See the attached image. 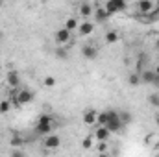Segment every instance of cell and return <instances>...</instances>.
<instances>
[{
    "mask_svg": "<svg viewBox=\"0 0 159 157\" xmlns=\"http://www.w3.org/2000/svg\"><path fill=\"white\" fill-rule=\"evenodd\" d=\"M154 81H156V72H154V69H143V70H141V83L150 85V83H154Z\"/></svg>",
    "mask_w": 159,
    "mask_h": 157,
    "instance_id": "obj_12",
    "label": "cell"
},
{
    "mask_svg": "<svg viewBox=\"0 0 159 157\" xmlns=\"http://www.w3.org/2000/svg\"><path fill=\"white\" fill-rule=\"evenodd\" d=\"M135 9H137V13H139V15L146 17V15L154 13L157 7H156L154 0H137V4H135Z\"/></svg>",
    "mask_w": 159,
    "mask_h": 157,
    "instance_id": "obj_4",
    "label": "cell"
},
{
    "mask_svg": "<svg viewBox=\"0 0 159 157\" xmlns=\"http://www.w3.org/2000/svg\"><path fill=\"white\" fill-rule=\"evenodd\" d=\"M156 124L159 126V115H156Z\"/></svg>",
    "mask_w": 159,
    "mask_h": 157,
    "instance_id": "obj_30",
    "label": "cell"
},
{
    "mask_svg": "<svg viewBox=\"0 0 159 157\" xmlns=\"http://www.w3.org/2000/svg\"><path fill=\"white\" fill-rule=\"evenodd\" d=\"M56 83H57V81H56L54 76H44V78H43V85H44V87H48V89L56 87Z\"/></svg>",
    "mask_w": 159,
    "mask_h": 157,
    "instance_id": "obj_23",
    "label": "cell"
},
{
    "mask_svg": "<svg viewBox=\"0 0 159 157\" xmlns=\"http://www.w3.org/2000/svg\"><path fill=\"white\" fill-rule=\"evenodd\" d=\"M94 17H96L94 22H104V20H107V19L111 17V13L102 6V7H94Z\"/></svg>",
    "mask_w": 159,
    "mask_h": 157,
    "instance_id": "obj_15",
    "label": "cell"
},
{
    "mask_svg": "<svg viewBox=\"0 0 159 157\" xmlns=\"http://www.w3.org/2000/svg\"><path fill=\"white\" fill-rule=\"evenodd\" d=\"M154 46H156V48H157V50H159V35H157V37H156V41H154Z\"/></svg>",
    "mask_w": 159,
    "mask_h": 157,
    "instance_id": "obj_27",
    "label": "cell"
},
{
    "mask_svg": "<svg viewBox=\"0 0 159 157\" xmlns=\"http://www.w3.org/2000/svg\"><path fill=\"white\" fill-rule=\"evenodd\" d=\"M111 131H109V128L107 126H100V124H94V131H93V137H94V141L96 142H100V141H109L111 139Z\"/></svg>",
    "mask_w": 159,
    "mask_h": 157,
    "instance_id": "obj_7",
    "label": "cell"
},
{
    "mask_svg": "<svg viewBox=\"0 0 159 157\" xmlns=\"http://www.w3.org/2000/svg\"><path fill=\"white\" fill-rule=\"evenodd\" d=\"M128 83H129L131 87H137V85H141V72L133 70V72L128 76Z\"/></svg>",
    "mask_w": 159,
    "mask_h": 157,
    "instance_id": "obj_18",
    "label": "cell"
},
{
    "mask_svg": "<svg viewBox=\"0 0 159 157\" xmlns=\"http://www.w3.org/2000/svg\"><path fill=\"white\" fill-rule=\"evenodd\" d=\"M81 56H83L85 59L93 61V59H96V56H98V48H96L94 44H85V46L81 48Z\"/></svg>",
    "mask_w": 159,
    "mask_h": 157,
    "instance_id": "obj_11",
    "label": "cell"
},
{
    "mask_svg": "<svg viewBox=\"0 0 159 157\" xmlns=\"http://www.w3.org/2000/svg\"><path fill=\"white\" fill-rule=\"evenodd\" d=\"M2 4H4V0H0V6H2Z\"/></svg>",
    "mask_w": 159,
    "mask_h": 157,
    "instance_id": "obj_31",
    "label": "cell"
},
{
    "mask_svg": "<svg viewBox=\"0 0 159 157\" xmlns=\"http://www.w3.org/2000/svg\"><path fill=\"white\" fill-rule=\"evenodd\" d=\"M0 37H2V32H0Z\"/></svg>",
    "mask_w": 159,
    "mask_h": 157,
    "instance_id": "obj_33",
    "label": "cell"
},
{
    "mask_svg": "<svg viewBox=\"0 0 159 157\" xmlns=\"http://www.w3.org/2000/svg\"><path fill=\"white\" fill-rule=\"evenodd\" d=\"M154 72H156V74H157V76H159V65H157V67H156V69H154Z\"/></svg>",
    "mask_w": 159,
    "mask_h": 157,
    "instance_id": "obj_29",
    "label": "cell"
},
{
    "mask_svg": "<svg viewBox=\"0 0 159 157\" xmlns=\"http://www.w3.org/2000/svg\"><path fill=\"white\" fill-rule=\"evenodd\" d=\"M9 111H11V100L9 98L0 100V115H7Z\"/></svg>",
    "mask_w": 159,
    "mask_h": 157,
    "instance_id": "obj_20",
    "label": "cell"
},
{
    "mask_svg": "<svg viewBox=\"0 0 159 157\" xmlns=\"http://www.w3.org/2000/svg\"><path fill=\"white\" fill-rule=\"evenodd\" d=\"M104 7H106V9H107L111 15H115V13L124 11V9L128 7V4H126V0H106Z\"/></svg>",
    "mask_w": 159,
    "mask_h": 157,
    "instance_id": "obj_8",
    "label": "cell"
},
{
    "mask_svg": "<svg viewBox=\"0 0 159 157\" xmlns=\"http://www.w3.org/2000/svg\"><path fill=\"white\" fill-rule=\"evenodd\" d=\"M6 83H7L9 87H19V85H20V76H19V72L9 70V72L6 74Z\"/></svg>",
    "mask_w": 159,
    "mask_h": 157,
    "instance_id": "obj_13",
    "label": "cell"
},
{
    "mask_svg": "<svg viewBox=\"0 0 159 157\" xmlns=\"http://www.w3.org/2000/svg\"><path fill=\"white\" fill-rule=\"evenodd\" d=\"M13 100H15L17 105H26V104H30V102L34 100V92H32L30 89H19V91L13 94Z\"/></svg>",
    "mask_w": 159,
    "mask_h": 157,
    "instance_id": "obj_3",
    "label": "cell"
},
{
    "mask_svg": "<svg viewBox=\"0 0 159 157\" xmlns=\"http://www.w3.org/2000/svg\"><path fill=\"white\" fill-rule=\"evenodd\" d=\"M154 83H156V85L159 87V76H157V74H156V81H154Z\"/></svg>",
    "mask_w": 159,
    "mask_h": 157,
    "instance_id": "obj_28",
    "label": "cell"
},
{
    "mask_svg": "<svg viewBox=\"0 0 159 157\" xmlns=\"http://www.w3.org/2000/svg\"><path fill=\"white\" fill-rule=\"evenodd\" d=\"M96 115H98L96 109H85V111L81 113V122H83L85 126H94V124H96Z\"/></svg>",
    "mask_w": 159,
    "mask_h": 157,
    "instance_id": "obj_10",
    "label": "cell"
},
{
    "mask_svg": "<svg viewBox=\"0 0 159 157\" xmlns=\"http://www.w3.org/2000/svg\"><path fill=\"white\" fill-rule=\"evenodd\" d=\"M157 57H159V54H157Z\"/></svg>",
    "mask_w": 159,
    "mask_h": 157,
    "instance_id": "obj_34",
    "label": "cell"
},
{
    "mask_svg": "<svg viewBox=\"0 0 159 157\" xmlns=\"http://www.w3.org/2000/svg\"><path fill=\"white\" fill-rule=\"evenodd\" d=\"M54 131V117L50 113H43L39 115L37 122H35V133L39 135H48Z\"/></svg>",
    "mask_w": 159,
    "mask_h": 157,
    "instance_id": "obj_1",
    "label": "cell"
},
{
    "mask_svg": "<svg viewBox=\"0 0 159 157\" xmlns=\"http://www.w3.org/2000/svg\"><path fill=\"white\" fill-rule=\"evenodd\" d=\"M148 104L154 105V107H159V94H150L148 96Z\"/></svg>",
    "mask_w": 159,
    "mask_h": 157,
    "instance_id": "obj_25",
    "label": "cell"
},
{
    "mask_svg": "<svg viewBox=\"0 0 159 157\" xmlns=\"http://www.w3.org/2000/svg\"><path fill=\"white\" fill-rule=\"evenodd\" d=\"M119 117H120V120H122V124H124V126H129V124H131V120H133V117H131V113H129V111H120Z\"/></svg>",
    "mask_w": 159,
    "mask_h": 157,
    "instance_id": "obj_22",
    "label": "cell"
},
{
    "mask_svg": "<svg viewBox=\"0 0 159 157\" xmlns=\"http://www.w3.org/2000/svg\"><path fill=\"white\" fill-rule=\"evenodd\" d=\"M106 126L109 128V131H111V133H119V131H122V128H126V126L122 124L120 117H119V111H113V109L109 111V118H107Z\"/></svg>",
    "mask_w": 159,
    "mask_h": 157,
    "instance_id": "obj_2",
    "label": "cell"
},
{
    "mask_svg": "<svg viewBox=\"0 0 159 157\" xmlns=\"http://www.w3.org/2000/svg\"><path fill=\"white\" fill-rule=\"evenodd\" d=\"M157 115H159V107H157Z\"/></svg>",
    "mask_w": 159,
    "mask_h": 157,
    "instance_id": "obj_32",
    "label": "cell"
},
{
    "mask_svg": "<svg viewBox=\"0 0 159 157\" xmlns=\"http://www.w3.org/2000/svg\"><path fill=\"white\" fill-rule=\"evenodd\" d=\"M56 56H57L59 59H63V57L67 59V50H65V46H59V48L56 50Z\"/></svg>",
    "mask_w": 159,
    "mask_h": 157,
    "instance_id": "obj_26",
    "label": "cell"
},
{
    "mask_svg": "<svg viewBox=\"0 0 159 157\" xmlns=\"http://www.w3.org/2000/svg\"><path fill=\"white\" fill-rule=\"evenodd\" d=\"M54 41L57 46H67L70 41H72V32H69L67 28H59L56 34H54Z\"/></svg>",
    "mask_w": 159,
    "mask_h": 157,
    "instance_id": "obj_5",
    "label": "cell"
},
{
    "mask_svg": "<svg viewBox=\"0 0 159 157\" xmlns=\"http://www.w3.org/2000/svg\"><path fill=\"white\" fill-rule=\"evenodd\" d=\"M43 144H44L46 150H56V148L61 146V139H59V135H56V133H48V135H44Z\"/></svg>",
    "mask_w": 159,
    "mask_h": 157,
    "instance_id": "obj_9",
    "label": "cell"
},
{
    "mask_svg": "<svg viewBox=\"0 0 159 157\" xmlns=\"http://www.w3.org/2000/svg\"><path fill=\"white\" fill-rule=\"evenodd\" d=\"M78 13H80V17H83V19H89V17L94 13V7H93L89 2H83V4H80Z\"/></svg>",
    "mask_w": 159,
    "mask_h": 157,
    "instance_id": "obj_14",
    "label": "cell"
},
{
    "mask_svg": "<svg viewBox=\"0 0 159 157\" xmlns=\"http://www.w3.org/2000/svg\"><path fill=\"white\" fill-rule=\"evenodd\" d=\"M104 41H106L107 44H115V43H119L120 41V34L117 32V30H109V32H106Z\"/></svg>",
    "mask_w": 159,
    "mask_h": 157,
    "instance_id": "obj_17",
    "label": "cell"
},
{
    "mask_svg": "<svg viewBox=\"0 0 159 157\" xmlns=\"http://www.w3.org/2000/svg\"><path fill=\"white\" fill-rule=\"evenodd\" d=\"M9 144H11V146H22V144H24V139H22L20 135H15V137L9 141Z\"/></svg>",
    "mask_w": 159,
    "mask_h": 157,
    "instance_id": "obj_24",
    "label": "cell"
},
{
    "mask_svg": "<svg viewBox=\"0 0 159 157\" xmlns=\"http://www.w3.org/2000/svg\"><path fill=\"white\" fill-rule=\"evenodd\" d=\"M94 142H96L94 137H93V135H87V137L81 141V148H83V150H93V148H94Z\"/></svg>",
    "mask_w": 159,
    "mask_h": 157,
    "instance_id": "obj_19",
    "label": "cell"
},
{
    "mask_svg": "<svg viewBox=\"0 0 159 157\" xmlns=\"http://www.w3.org/2000/svg\"><path fill=\"white\" fill-rule=\"evenodd\" d=\"M107 118H109V111H98V115H96V124L106 126Z\"/></svg>",
    "mask_w": 159,
    "mask_h": 157,
    "instance_id": "obj_21",
    "label": "cell"
},
{
    "mask_svg": "<svg viewBox=\"0 0 159 157\" xmlns=\"http://www.w3.org/2000/svg\"><path fill=\"white\" fill-rule=\"evenodd\" d=\"M157 13H159V9H157Z\"/></svg>",
    "mask_w": 159,
    "mask_h": 157,
    "instance_id": "obj_35",
    "label": "cell"
},
{
    "mask_svg": "<svg viewBox=\"0 0 159 157\" xmlns=\"http://www.w3.org/2000/svg\"><path fill=\"white\" fill-rule=\"evenodd\" d=\"M78 24H80V20L76 17H67L63 20V28H67L69 32H76L78 30Z\"/></svg>",
    "mask_w": 159,
    "mask_h": 157,
    "instance_id": "obj_16",
    "label": "cell"
},
{
    "mask_svg": "<svg viewBox=\"0 0 159 157\" xmlns=\"http://www.w3.org/2000/svg\"><path fill=\"white\" fill-rule=\"evenodd\" d=\"M94 28H96V22L85 19V20H81V22L78 24V30H76V32H78L80 37H89V35L94 34Z\"/></svg>",
    "mask_w": 159,
    "mask_h": 157,
    "instance_id": "obj_6",
    "label": "cell"
}]
</instances>
